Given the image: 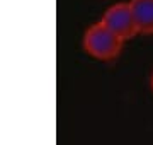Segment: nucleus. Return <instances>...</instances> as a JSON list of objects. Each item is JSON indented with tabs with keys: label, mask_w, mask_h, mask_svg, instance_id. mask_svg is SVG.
<instances>
[{
	"label": "nucleus",
	"mask_w": 153,
	"mask_h": 145,
	"mask_svg": "<svg viewBox=\"0 0 153 145\" xmlns=\"http://www.w3.org/2000/svg\"><path fill=\"white\" fill-rule=\"evenodd\" d=\"M83 51L99 61H114L124 48V41L119 39L102 21L90 24L82 38Z\"/></svg>",
	"instance_id": "f257e3e1"
},
{
	"label": "nucleus",
	"mask_w": 153,
	"mask_h": 145,
	"mask_svg": "<svg viewBox=\"0 0 153 145\" xmlns=\"http://www.w3.org/2000/svg\"><path fill=\"white\" fill-rule=\"evenodd\" d=\"M100 21L124 43L140 36L136 19L133 16L129 2H117V4L107 7V10L100 17Z\"/></svg>",
	"instance_id": "f03ea898"
},
{
	"label": "nucleus",
	"mask_w": 153,
	"mask_h": 145,
	"mask_svg": "<svg viewBox=\"0 0 153 145\" xmlns=\"http://www.w3.org/2000/svg\"><path fill=\"white\" fill-rule=\"evenodd\" d=\"M138 31L143 36L153 34V0H129Z\"/></svg>",
	"instance_id": "7ed1b4c3"
},
{
	"label": "nucleus",
	"mask_w": 153,
	"mask_h": 145,
	"mask_svg": "<svg viewBox=\"0 0 153 145\" xmlns=\"http://www.w3.org/2000/svg\"><path fill=\"white\" fill-rule=\"evenodd\" d=\"M150 87H152V90H153V73H152V77H150Z\"/></svg>",
	"instance_id": "20e7f679"
}]
</instances>
